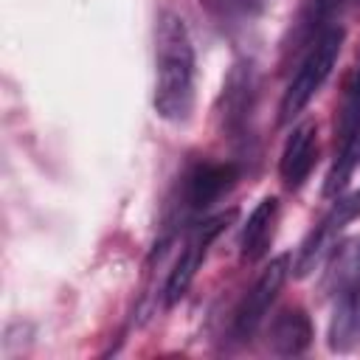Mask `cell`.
<instances>
[{"instance_id": "1", "label": "cell", "mask_w": 360, "mask_h": 360, "mask_svg": "<svg viewBox=\"0 0 360 360\" xmlns=\"http://www.w3.org/2000/svg\"><path fill=\"white\" fill-rule=\"evenodd\" d=\"M155 112L186 121L194 107V45L180 14L163 11L155 28Z\"/></svg>"}, {"instance_id": "2", "label": "cell", "mask_w": 360, "mask_h": 360, "mask_svg": "<svg viewBox=\"0 0 360 360\" xmlns=\"http://www.w3.org/2000/svg\"><path fill=\"white\" fill-rule=\"evenodd\" d=\"M340 48H343V28L335 25L298 62V70L290 79V84H287V90L278 101V124L281 127H287L292 118H298L301 110L312 101V96L323 87V82L329 79V73H332V68L340 56Z\"/></svg>"}, {"instance_id": "3", "label": "cell", "mask_w": 360, "mask_h": 360, "mask_svg": "<svg viewBox=\"0 0 360 360\" xmlns=\"http://www.w3.org/2000/svg\"><path fill=\"white\" fill-rule=\"evenodd\" d=\"M349 6V0H304L298 6V11L292 14L284 37H281V48H278V65L290 68L295 62H301L312 45L335 28V20L340 17V11Z\"/></svg>"}, {"instance_id": "4", "label": "cell", "mask_w": 360, "mask_h": 360, "mask_svg": "<svg viewBox=\"0 0 360 360\" xmlns=\"http://www.w3.org/2000/svg\"><path fill=\"white\" fill-rule=\"evenodd\" d=\"M233 219H236V208L222 211V214L208 217V219H202L200 225H194L191 236L186 239V248L180 250L174 267L169 270V278H166V287H163V304H166V307H174V304L188 292V287H191L197 270L202 267V262H205V256H208V248L214 245V239H217Z\"/></svg>"}, {"instance_id": "5", "label": "cell", "mask_w": 360, "mask_h": 360, "mask_svg": "<svg viewBox=\"0 0 360 360\" xmlns=\"http://www.w3.org/2000/svg\"><path fill=\"white\" fill-rule=\"evenodd\" d=\"M357 217H360V188L352 191L349 197H338L335 205L326 211V217L307 233V239L301 242V248H298V253L292 259V276L295 278H304L315 267H321V262L329 259V253L335 250L338 236Z\"/></svg>"}, {"instance_id": "6", "label": "cell", "mask_w": 360, "mask_h": 360, "mask_svg": "<svg viewBox=\"0 0 360 360\" xmlns=\"http://www.w3.org/2000/svg\"><path fill=\"white\" fill-rule=\"evenodd\" d=\"M290 273H292V264H290V256L287 253L270 259V264L259 273V278L253 281V287L248 290V295L242 298V304H239V309L233 315V335L239 340H248L259 329V323L270 312L273 301L284 290Z\"/></svg>"}, {"instance_id": "7", "label": "cell", "mask_w": 360, "mask_h": 360, "mask_svg": "<svg viewBox=\"0 0 360 360\" xmlns=\"http://www.w3.org/2000/svg\"><path fill=\"white\" fill-rule=\"evenodd\" d=\"M242 166L233 160H200L183 177V208L188 214L208 211L239 180Z\"/></svg>"}, {"instance_id": "8", "label": "cell", "mask_w": 360, "mask_h": 360, "mask_svg": "<svg viewBox=\"0 0 360 360\" xmlns=\"http://www.w3.org/2000/svg\"><path fill=\"white\" fill-rule=\"evenodd\" d=\"M318 163V124L315 121H301L298 127H292L284 149H281V160H278V177L284 183V188L295 191L304 186V180L309 177V172Z\"/></svg>"}, {"instance_id": "9", "label": "cell", "mask_w": 360, "mask_h": 360, "mask_svg": "<svg viewBox=\"0 0 360 360\" xmlns=\"http://www.w3.org/2000/svg\"><path fill=\"white\" fill-rule=\"evenodd\" d=\"M312 343V321L301 307L281 309L267 326V346L281 357L304 354Z\"/></svg>"}, {"instance_id": "10", "label": "cell", "mask_w": 360, "mask_h": 360, "mask_svg": "<svg viewBox=\"0 0 360 360\" xmlns=\"http://www.w3.org/2000/svg\"><path fill=\"white\" fill-rule=\"evenodd\" d=\"M276 225H278V197L267 194L256 202V208L250 211L245 228H242V236H239V253L245 262H259L273 236H276Z\"/></svg>"}, {"instance_id": "11", "label": "cell", "mask_w": 360, "mask_h": 360, "mask_svg": "<svg viewBox=\"0 0 360 360\" xmlns=\"http://www.w3.org/2000/svg\"><path fill=\"white\" fill-rule=\"evenodd\" d=\"M321 290L332 298L360 292V239L335 245V250L329 253V262H326Z\"/></svg>"}, {"instance_id": "12", "label": "cell", "mask_w": 360, "mask_h": 360, "mask_svg": "<svg viewBox=\"0 0 360 360\" xmlns=\"http://www.w3.org/2000/svg\"><path fill=\"white\" fill-rule=\"evenodd\" d=\"M354 343H360V292L335 298V315L329 323V346L335 352H346Z\"/></svg>"}, {"instance_id": "13", "label": "cell", "mask_w": 360, "mask_h": 360, "mask_svg": "<svg viewBox=\"0 0 360 360\" xmlns=\"http://www.w3.org/2000/svg\"><path fill=\"white\" fill-rule=\"evenodd\" d=\"M222 3L233 11H242V14H256L262 8V0H222Z\"/></svg>"}, {"instance_id": "14", "label": "cell", "mask_w": 360, "mask_h": 360, "mask_svg": "<svg viewBox=\"0 0 360 360\" xmlns=\"http://www.w3.org/2000/svg\"><path fill=\"white\" fill-rule=\"evenodd\" d=\"M200 3H205V6H214V3H217V0H200Z\"/></svg>"}]
</instances>
